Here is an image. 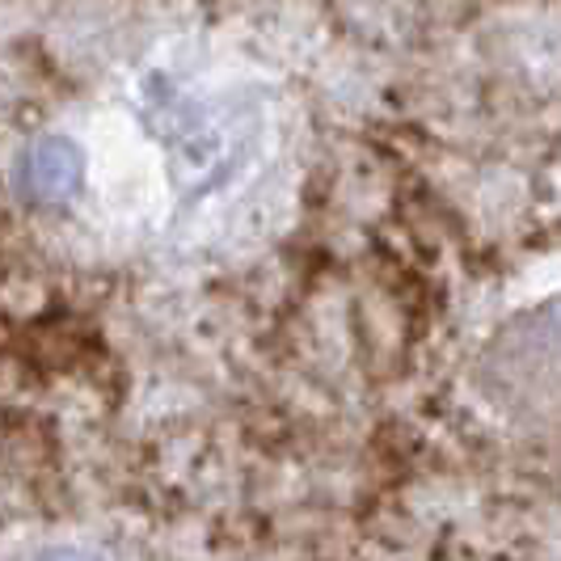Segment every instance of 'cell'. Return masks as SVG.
Returning <instances> with one entry per match:
<instances>
[{
    "label": "cell",
    "instance_id": "3957f363",
    "mask_svg": "<svg viewBox=\"0 0 561 561\" xmlns=\"http://www.w3.org/2000/svg\"><path fill=\"white\" fill-rule=\"evenodd\" d=\"M34 561H106L93 549H77V545H59V549H43Z\"/></svg>",
    "mask_w": 561,
    "mask_h": 561
},
{
    "label": "cell",
    "instance_id": "7a4b0ae2",
    "mask_svg": "<svg viewBox=\"0 0 561 561\" xmlns=\"http://www.w3.org/2000/svg\"><path fill=\"white\" fill-rule=\"evenodd\" d=\"M26 191L43 203H64L77 198L84 186V148L72 136H43L26 152Z\"/></svg>",
    "mask_w": 561,
    "mask_h": 561
},
{
    "label": "cell",
    "instance_id": "6da1fadb",
    "mask_svg": "<svg viewBox=\"0 0 561 561\" xmlns=\"http://www.w3.org/2000/svg\"><path fill=\"white\" fill-rule=\"evenodd\" d=\"M144 123L173 186L186 198H216L241 186L262 152V114L241 93L207 81H186L165 68L144 81Z\"/></svg>",
    "mask_w": 561,
    "mask_h": 561
}]
</instances>
